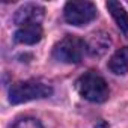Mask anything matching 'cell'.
<instances>
[{"instance_id": "cell-9", "label": "cell", "mask_w": 128, "mask_h": 128, "mask_svg": "<svg viewBox=\"0 0 128 128\" xmlns=\"http://www.w3.org/2000/svg\"><path fill=\"white\" fill-rule=\"evenodd\" d=\"M107 9L114 18L119 30L128 38V12L124 9V6L119 2H107Z\"/></svg>"}, {"instance_id": "cell-6", "label": "cell", "mask_w": 128, "mask_h": 128, "mask_svg": "<svg viewBox=\"0 0 128 128\" xmlns=\"http://www.w3.org/2000/svg\"><path fill=\"white\" fill-rule=\"evenodd\" d=\"M44 30L41 27V24H26V26H20L18 30L15 32V42L18 44H24V45H33L38 44L42 39Z\"/></svg>"}, {"instance_id": "cell-2", "label": "cell", "mask_w": 128, "mask_h": 128, "mask_svg": "<svg viewBox=\"0 0 128 128\" xmlns=\"http://www.w3.org/2000/svg\"><path fill=\"white\" fill-rule=\"evenodd\" d=\"M53 94L51 86L42 83V82H36V80H27V82H20L15 83L11 90H9V102L11 104H23V102H29L33 100H41V98H47Z\"/></svg>"}, {"instance_id": "cell-5", "label": "cell", "mask_w": 128, "mask_h": 128, "mask_svg": "<svg viewBox=\"0 0 128 128\" xmlns=\"http://www.w3.org/2000/svg\"><path fill=\"white\" fill-rule=\"evenodd\" d=\"M44 12L45 9L39 5L35 3H27L24 6H21L17 14H15V24L18 26H26V24H39L41 20L44 18Z\"/></svg>"}, {"instance_id": "cell-4", "label": "cell", "mask_w": 128, "mask_h": 128, "mask_svg": "<svg viewBox=\"0 0 128 128\" xmlns=\"http://www.w3.org/2000/svg\"><path fill=\"white\" fill-rule=\"evenodd\" d=\"M65 20L72 26H86L96 17V6L92 2H68L65 5Z\"/></svg>"}, {"instance_id": "cell-7", "label": "cell", "mask_w": 128, "mask_h": 128, "mask_svg": "<svg viewBox=\"0 0 128 128\" xmlns=\"http://www.w3.org/2000/svg\"><path fill=\"white\" fill-rule=\"evenodd\" d=\"M110 44H112V41L107 33L96 32V33L90 35V38L86 41V50L89 51L90 56H102L108 50Z\"/></svg>"}, {"instance_id": "cell-3", "label": "cell", "mask_w": 128, "mask_h": 128, "mask_svg": "<svg viewBox=\"0 0 128 128\" xmlns=\"http://www.w3.org/2000/svg\"><path fill=\"white\" fill-rule=\"evenodd\" d=\"M86 51V42L77 36H65L54 45L53 56L63 63H78Z\"/></svg>"}, {"instance_id": "cell-10", "label": "cell", "mask_w": 128, "mask_h": 128, "mask_svg": "<svg viewBox=\"0 0 128 128\" xmlns=\"http://www.w3.org/2000/svg\"><path fill=\"white\" fill-rule=\"evenodd\" d=\"M12 128H44V126L39 120H36L33 118H24V119L17 120Z\"/></svg>"}, {"instance_id": "cell-1", "label": "cell", "mask_w": 128, "mask_h": 128, "mask_svg": "<svg viewBox=\"0 0 128 128\" xmlns=\"http://www.w3.org/2000/svg\"><path fill=\"white\" fill-rule=\"evenodd\" d=\"M76 88H77V92L90 102H104L110 95L107 82L95 71H89L83 74L77 80Z\"/></svg>"}, {"instance_id": "cell-8", "label": "cell", "mask_w": 128, "mask_h": 128, "mask_svg": "<svg viewBox=\"0 0 128 128\" xmlns=\"http://www.w3.org/2000/svg\"><path fill=\"white\" fill-rule=\"evenodd\" d=\"M108 68L116 76H124L128 72V47L119 48L110 59Z\"/></svg>"}]
</instances>
